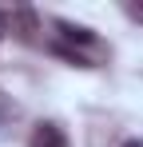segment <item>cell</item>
<instances>
[{
  "label": "cell",
  "mask_w": 143,
  "mask_h": 147,
  "mask_svg": "<svg viewBox=\"0 0 143 147\" xmlns=\"http://www.w3.org/2000/svg\"><path fill=\"white\" fill-rule=\"evenodd\" d=\"M28 147H68V135H64L60 123H36Z\"/></svg>",
  "instance_id": "obj_1"
},
{
  "label": "cell",
  "mask_w": 143,
  "mask_h": 147,
  "mask_svg": "<svg viewBox=\"0 0 143 147\" xmlns=\"http://www.w3.org/2000/svg\"><path fill=\"white\" fill-rule=\"evenodd\" d=\"M56 56H64V60H72V64H80V68H92V64H88L76 48H68V44H56Z\"/></svg>",
  "instance_id": "obj_4"
},
{
  "label": "cell",
  "mask_w": 143,
  "mask_h": 147,
  "mask_svg": "<svg viewBox=\"0 0 143 147\" xmlns=\"http://www.w3.org/2000/svg\"><path fill=\"white\" fill-rule=\"evenodd\" d=\"M12 28L20 32L24 40H32V32H36V16H32V8H16V12H12Z\"/></svg>",
  "instance_id": "obj_3"
},
{
  "label": "cell",
  "mask_w": 143,
  "mask_h": 147,
  "mask_svg": "<svg viewBox=\"0 0 143 147\" xmlns=\"http://www.w3.org/2000/svg\"><path fill=\"white\" fill-rule=\"evenodd\" d=\"M127 16H131V20H139V24H143V8H139V4H131V8H127Z\"/></svg>",
  "instance_id": "obj_5"
},
{
  "label": "cell",
  "mask_w": 143,
  "mask_h": 147,
  "mask_svg": "<svg viewBox=\"0 0 143 147\" xmlns=\"http://www.w3.org/2000/svg\"><path fill=\"white\" fill-rule=\"evenodd\" d=\"M123 147H143V139H127V143H123Z\"/></svg>",
  "instance_id": "obj_7"
},
{
  "label": "cell",
  "mask_w": 143,
  "mask_h": 147,
  "mask_svg": "<svg viewBox=\"0 0 143 147\" xmlns=\"http://www.w3.org/2000/svg\"><path fill=\"white\" fill-rule=\"evenodd\" d=\"M4 32H8V20H4V16H0V40H4Z\"/></svg>",
  "instance_id": "obj_6"
},
{
  "label": "cell",
  "mask_w": 143,
  "mask_h": 147,
  "mask_svg": "<svg viewBox=\"0 0 143 147\" xmlns=\"http://www.w3.org/2000/svg\"><path fill=\"white\" fill-rule=\"evenodd\" d=\"M60 32H64V40H72V44H95V32H92V28H80V24L60 20Z\"/></svg>",
  "instance_id": "obj_2"
}]
</instances>
